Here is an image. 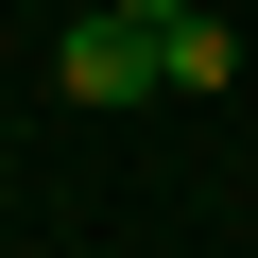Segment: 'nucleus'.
<instances>
[{
  "label": "nucleus",
  "mask_w": 258,
  "mask_h": 258,
  "mask_svg": "<svg viewBox=\"0 0 258 258\" xmlns=\"http://www.w3.org/2000/svg\"><path fill=\"white\" fill-rule=\"evenodd\" d=\"M155 86H189V103H207V86H241V35L207 18V0H189V18L155 35Z\"/></svg>",
  "instance_id": "f03ea898"
},
{
  "label": "nucleus",
  "mask_w": 258,
  "mask_h": 258,
  "mask_svg": "<svg viewBox=\"0 0 258 258\" xmlns=\"http://www.w3.org/2000/svg\"><path fill=\"white\" fill-rule=\"evenodd\" d=\"M52 86H69V103H155V35H138V18H103V0H86V18L52 35Z\"/></svg>",
  "instance_id": "f257e3e1"
},
{
  "label": "nucleus",
  "mask_w": 258,
  "mask_h": 258,
  "mask_svg": "<svg viewBox=\"0 0 258 258\" xmlns=\"http://www.w3.org/2000/svg\"><path fill=\"white\" fill-rule=\"evenodd\" d=\"M103 18H138V35H172V18H189V0H103Z\"/></svg>",
  "instance_id": "7ed1b4c3"
}]
</instances>
